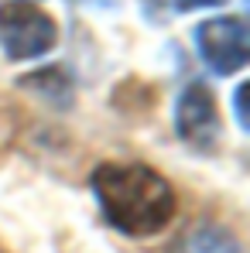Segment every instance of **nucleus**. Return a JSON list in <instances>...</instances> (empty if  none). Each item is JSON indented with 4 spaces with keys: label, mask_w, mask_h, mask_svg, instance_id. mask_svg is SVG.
I'll return each mask as SVG.
<instances>
[{
    "label": "nucleus",
    "mask_w": 250,
    "mask_h": 253,
    "mask_svg": "<svg viewBox=\"0 0 250 253\" xmlns=\"http://www.w3.org/2000/svg\"><path fill=\"white\" fill-rule=\"evenodd\" d=\"M89 188L103 209V219L124 236H154L175 215V192L148 165L106 161L89 174Z\"/></svg>",
    "instance_id": "nucleus-1"
},
{
    "label": "nucleus",
    "mask_w": 250,
    "mask_h": 253,
    "mask_svg": "<svg viewBox=\"0 0 250 253\" xmlns=\"http://www.w3.org/2000/svg\"><path fill=\"white\" fill-rule=\"evenodd\" d=\"M58 44V24L38 3L10 0L0 3V48L10 62L42 58Z\"/></svg>",
    "instance_id": "nucleus-2"
},
{
    "label": "nucleus",
    "mask_w": 250,
    "mask_h": 253,
    "mask_svg": "<svg viewBox=\"0 0 250 253\" xmlns=\"http://www.w3.org/2000/svg\"><path fill=\"white\" fill-rule=\"evenodd\" d=\"M196 48L216 76H233L250 58V31L244 17H212L196 28Z\"/></svg>",
    "instance_id": "nucleus-3"
},
{
    "label": "nucleus",
    "mask_w": 250,
    "mask_h": 253,
    "mask_svg": "<svg viewBox=\"0 0 250 253\" xmlns=\"http://www.w3.org/2000/svg\"><path fill=\"white\" fill-rule=\"evenodd\" d=\"M175 130L189 147H196L202 154L216 151L223 124H219L216 96L206 83H189L182 89V96L175 103Z\"/></svg>",
    "instance_id": "nucleus-4"
},
{
    "label": "nucleus",
    "mask_w": 250,
    "mask_h": 253,
    "mask_svg": "<svg viewBox=\"0 0 250 253\" xmlns=\"http://www.w3.org/2000/svg\"><path fill=\"white\" fill-rule=\"evenodd\" d=\"M168 253H240V243L233 240L230 229L212 226V222H199L192 229H185Z\"/></svg>",
    "instance_id": "nucleus-5"
},
{
    "label": "nucleus",
    "mask_w": 250,
    "mask_h": 253,
    "mask_svg": "<svg viewBox=\"0 0 250 253\" xmlns=\"http://www.w3.org/2000/svg\"><path fill=\"white\" fill-rule=\"evenodd\" d=\"M219 3H226V0H175L178 10H199V7H219Z\"/></svg>",
    "instance_id": "nucleus-6"
},
{
    "label": "nucleus",
    "mask_w": 250,
    "mask_h": 253,
    "mask_svg": "<svg viewBox=\"0 0 250 253\" xmlns=\"http://www.w3.org/2000/svg\"><path fill=\"white\" fill-rule=\"evenodd\" d=\"M244 96H247V83L237 89V120H240L244 130H247V106H244Z\"/></svg>",
    "instance_id": "nucleus-7"
},
{
    "label": "nucleus",
    "mask_w": 250,
    "mask_h": 253,
    "mask_svg": "<svg viewBox=\"0 0 250 253\" xmlns=\"http://www.w3.org/2000/svg\"><path fill=\"white\" fill-rule=\"evenodd\" d=\"M24 3H28V0H24Z\"/></svg>",
    "instance_id": "nucleus-8"
}]
</instances>
